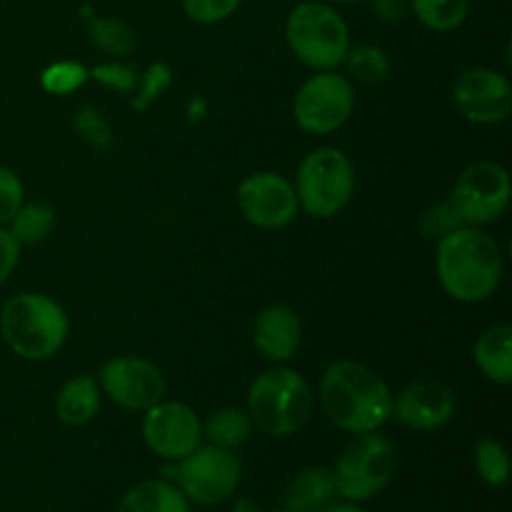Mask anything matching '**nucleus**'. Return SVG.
<instances>
[{
	"mask_svg": "<svg viewBox=\"0 0 512 512\" xmlns=\"http://www.w3.org/2000/svg\"><path fill=\"white\" fill-rule=\"evenodd\" d=\"M285 43L310 70H335L350 50V30L343 15L325 0H303L285 18Z\"/></svg>",
	"mask_w": 512,
	"mask_h": 512,
	"instance_id": "nucleus-5",
	"label": "nucleus"
},
{
	"mask_svg": "<svg viewBox=\"0 0 512 512\" xmlns=\"http://www.w3.org/2000/svg\"><path fill=\"white\" fill-rule=\"evenodd\" d=\"M370 8H373L375 18H378L380 23L388 25L403 23L410 15L408 0H370Z\"/></svg>",
	"mask_w": 512,
	"mask_h": 512,
	"instance_id": "nucleus-31",
	"label": "nucleus"
},
{
	"mask_svg": "<svg viewBox=\"0 0 512 512\" xmlns=\"http://www.w3.org/2000/svg\"><path fill=\"white\" fill-rule=\"evenodd\" d=\"M355 110V90L345 75L323 70L300 85L293 118L310 135H330L343 128Z\"/></svg>",
	"mask_w": 512,
	"mask_h": 512,
	"instance_id": "nucleus-10",
	"label": "nucleus"
},
{
	"mask_svg": "<svg viewBox=\"0 0 512 512\" xmlns=\"http://www.w3.org/2000/svg\"><path fill=\"white\" fill-rule=\"evenodd\" d=\"M510 195L512 183L508 170L493 160H478L458 175L448 203L458 215L460 225L485 228L508 210Z\"/></svg>",
	"mask_w": 512,
	"mask_h": 512,
	"instance_id": "nucleus-9",
	"label": "nucleus"
},
{
	"mask_svg": "<svg viewBox=\"0 0 512 512\" xmlns=\"http://www.w3.org/2000/svg\"><path fill=\"white\" fill-rule=\"evenodd\" d=\"M115 512H190V503L170 480H143L123 495Z\"/></svg>",
	"mask_w": 512,
	"mask_h": 512,
	"instance_id": "nucleus-20",
	"label": "nucleus"
},
{
	"mask_svg": "<svg viewBox=\"0 0 512 512\" xmlns=\"http://www.w3.org/2000/svg\"><path fill=\"white\" fill-rule=\"evenodd\" d=\"M455 415V395L435 380H415L393 398V418L418 433L445 428Z\"/></svg>",
	"mask_w": 512,
	"mask_h": 512,
	"instance_id": "nucleus-15",
	"label": "nucleus"
},
{
	"mask_svg": "<svg viewBox=\"0 0 512 512\" xmlns=\"http://www.w3.org/2000/svg\"><path fill=\"white\" fill-rule=\"evenodd\" d=\"M325 415L345 433H373L393 418V393L373 368L355 360H335L320 378Z\"/></svg>",
	"mask_w": 512,
	"mask_h": 512,
	"instance_id": "nucleus-1",
	"label": "nucleus"
},
{
	"mask_svg": "<svg viewBox=\"0 0 512 512\" xmlns=\"http://www.w3.org/2000/svg\"><path fill=\"white\" fill-rule=\"evenodd\" d=\"M165 480L188 498V503L218 505L233 498L240 483V463L230 450L200 445L183 460L163 470Z\"/></svg>",
	"mask_w": 512,
	"mask_h": 512,
	"instance_id": "nucleus-8",
	"label": "nucleus"
},
{
	"mask_svg": "<svg viewBox=\"0 0 512 512\" xmlns=\"http://www.w3.org/2000/svg\"><path fill=\"white\" fill-rule=\"evenodd\" d=\"M23 198L25 190L18 175L0 165V225H5L15 213H18L20 205L25 203Z\"/></svg>",
	"mask_w": 512,
	"mask_h": 512,
	"instance_id": "nucleus-28",
	"label": "nucleus"
},
{
	"mask_svg": "<svg viewBox=\"0 0 512 512\" xmlns=\"http://www.w3.org/2000/svg\"><path fill=\"white\" fill-rule=\"evenodd\" d=\"M85 80V70L78 63H55L53 68L45 70L43 85L50 93H70Z\"/></svg>",
	"mask_w": 512,
	"mask_h": 512,
	"instance_id": "nucleus-29",
	"label": "nucleus"
},
{
	"mask_svg": "<svg viewBox=\"0 0 512 512\" xmlns=\"http://www.w3.org/2000/svg\"><path fill=\"white\" fill-rule=\"evenodd\" d=\"M453 103L470 123H503L512 110V85L508 75L493 68L463 70L453 83Z\"/></svg>",
	"mask_w": 512,
	"mask_h": 512,
	"instance_id": "nucleus-14",
	"label": "nucleus"
},
{
	"mask_svg": "<svg viewBox=\"0 0 512 512\" xmlns=\"http://www.w3.org/2000/svg\"><path fill=\"white\" fill-rule=\"evenodd\" d=\"M20 260V243L10 235L8 228L0 225V285L13 275Z\"/></svg>",
	"mask_w": 512,
	"mask_h": 512,
	"instance_id": "nucleus-30",
	"label": "nucleus"
},
{
	"mask_svg": "<svg viewBox=\"0 0 512 512\" xmlns=\"http://www.w3.org/2000/svg\"><path fill=\"white\" fill-rule=\"evenodd\" d=\"M238 208L250 225L263 230L288 228L298 218V195L285 175L260 170L238 185Z\"/></svg>",
	"mask_w": 512,
	"mask_h": 512,
	"instance_id": "nucleus-11",
	"label": "nucleus"
},
{
	"mask_svg": "<svg viewBox=\"0 0 512 512\" xmlns=\"http://www.w3.org/2000/svg\"><path fill=\"white\" fill-rule=\"evenodd\" d=\"M143 440L158 458L178 463L203 443V423L190 405L160 400L145 410Z\"/></svg>",
	"mask_w": 512,
	"mask_h": 512,
	"instance_id": "nucleus-13",
	"label": "nucleus"
},
{
	"mask_svg": "<svg viewBox=\"0 0 512 512\" xmlns=\"http://www.w3.org/2000/svg\"><path fill=\"white\" fill-rule=\"evenodd\" d=\"M395 475V448L378 430L360 433L345 445L333 468L335 488L350 503L373 500L383 493Z\"/></svg>",
	"mask_w": 512,
	"mask_h": 512,
	"instance_id": "nucleus-7",
	"label": "nucleus"
},
{
	"mask_svg": "<svg viewBox=\"0 0 512 512\" xmlns=\"http://www.w3.org/2000/svg\"><path fill=\"white\" fill-rule=\"evenodd\" d=\"M100 388L115 405L145 413L165 398V378L158 365L140 355H118L100 370Z\"/></svg>",
	"mask_w": 512,
	"mask_h": 512,
	"instance_id": "nucleus-12",
	"label": "nucleus"
},
{
	"mask_svg": "<svg viewBox=\"0 0 512 512\" xmlns=\"http://www.w3.org/2000/svg\"><path fill=\"white\" fill-rule=\"evenodd\" d=\"M100 410V385L93 375H75L60 388L55 398V415L63 425H88Z\"/></svg>",
	"mask_w": 512,
	"mask_h": 512,
	"instance_id": "nucleus-18",
	"label": "nucleus"
},
{
	"mask_svg": "<svg viewBox=\"0 0 512 512\" xmlns=\"http://www.w3.org/2000/svg\"><path fill=\"white\" fill-rule=\"evenodd\" d=\"M240 5H243V0H183V13L193 23L218 25L233 18Z\"/></svg>",
	"mask_w": 512,
	"mask_h": 512,
	"instance_id": "nucleus-27",
	"label": "nucleus"
},
{
	"mask_svg": "<svg viewBox=\"0 0 512 512\" xmlns=\"http://www.w3.org/2000/svg\"><path fill=\"white\" fill-rule=\"evenodd\" d=\"M248 415L260 433L288 438L308 425L313 415V390L303 375L283 365L263 370L250 385Z\"/></svg>",
	"mask_w": 512,
	"mask_h": 512,
	"instance_id": "nucleus-4",
	"label": "nucleus"
},
{
	"mask_svg": "<svg viewBox=\"0 0 512 512\" xmlns=\"http://www.w3.org/2000/svg\"><path fill=\"white\" fill-rule=\"evenodd\" d=\"M10 235L18 240L20 245H35L43 243L50 235L55 225V213L50 205L45 203H23L18 213L8 220Z\"/></svg>",
	"mask_w": 512,
	"mask_h": 512,
	"instance_id": "nucleus-23",
	"label": "nucleus"
},
{
	"mask_svg": "<svg viewBox=\"0 0 512 512\" xmlns=\"http://www.w3.org/2000/svg\"><path fill=\"white\" fill-rule=\"evenodd\" d=\"M330 5H353V3H363V0H325Z\"/></svg>",
	"mask_w": 512,
	"mask_h": 512,
	"instance_id": "nucleus-34",
	"label": "nucleus"
},
{
	"mask_svg": "<svg viewBox=\"0 0 512 512\" xmlns=\"http://www.w3.org/2000/svg\"><path fill=\"white\" fill-rule=\"evenodd\" d=\"M298 205L318 220H328L348 208L355 193L353 160L338 148H318L308 153L295 175Z\"/></svg>",
	"mask_w": 512,
	"mask_h": 512,
	"instance_id": "nucleus-6",
	"label": "nucleus"
},
{
	"mask_svg": "<svg viewBox=\"0 0 512 512\" xmlns=\"http://www.w3.org/2000/svg\"><path fill=\"white\" fill-rule=\"evenodd\" d=\"M270 512H290V510H270Z\"/></svg>",
	"mask_w": 512,
	"mask_h": 512,
	"instance_id": "nucleus-35",
	"label": "nucleus"
},
{
	"mask_svg": "<svg viewBox=\"0 0 512 512\" xmlns=\"http://www.w3.org/2000/svg\"><path fill=\"white\" fill-rule=\"evenodd\" d=\"M68 315L43 293L13 295L0 310V335L23 360H48L68 338Z\"/></svg>",
	"mask_w": 512,
	"mask_h": 512,
	"instance_id": "nucleus-3",
	"label": "nucleus"
},
{
	"mask_svg": "<svg viewBox=\"0 0 512 512\" xmlns=\"http://www.w3.org/2000/svg\"><path fill=\"white\" fill-rule=\"evenodd\" d=\"M410 13L433 33H453L465 23L470 0H408Z\"/></svg>",
	"mask_w": 512,
	"mask_h": 512,
	"instance_id": "nucleus-22",
	"label": "nucleus"
},
{
	"mask_svg": "<svg viewBox=\"0 0 512 512\" xmlns=\"http://www.w3.org/2000/svg\"><path fill=\"white\" fill-rule=\"evenodd\" d=\"M435 270L445 293L458 303H483L503 280V253L483 228L450 230L435 248Z\"/></svg>",
	"mask_w": 512,
	"mask_h": 512,
	"instance_id": "nucleus-2",
	"label": "nucleus"
},
{
	"mask_svg": "<svg viewBox=\"0 0 512 512\" xmlns=\"http://www.w3.org/2000/svg\"><path fill=\"white\" fill-rule=\"evenodd\" d=\"M250 433H253V420H250L248 410L240 408L215 410L208 423L203 425V438H208V443L215 448L230 450V453L248 443Z\"/></svg>",
	"mask_w": 512,
	"mask_h": 512,
	"instance_id": "nucleus-21",
	"label": "nucleus"
},
{
	"mask_svg": "<svg viewBox=\"0 0 512 512\" xmlns=\"http://www.w3.org/2000/svg\"><path fill=\"white\" fill-rule=\"evenodd\" d=\"M475 468H478L480 478L493 488L508 483L510 458L505 445L495 438H480L475 445Z\"/></svg>",
	"mask_w": 512,
	"mask_h": 512,
	"instance_id": "nucleus-25",
	"label": "nucleus"
},
{
	"mask_svg": "<svg viewBox=\"0 0 512 512\" xmlns=\"http://www.w3.org/2000/svg\"><path fill=\"white\" fill-rule=\"evenodd\" d=\"M90 40L98 45L100 50L110 55H128L133 53L138 38H135L133 28L115 18H93L90 20Z\"/></svg>",
	"mask_w": 512,
	"mask_h": 512,
	"instance_id": "nucleus-26",
	"label": "nucleus"
},
{
	"mask_svg": "<svg viewBox=\"0 0 512 512\" xmlns=\"http://www.w3.org/2000/svg\"><path fill=\"white\" fill-rule=\"evenodd\" d=\"M93 78L100 80V83H105V85H113V88H118V90L133 88V83H135L133 70L123 68V65H113V63L95 68Z\"/></svg>",
	"mask_w": 512,
	"mask_h": 512,
	"instance_id": "nucleus-32",
	"label": "nucleus"
},
{
	"mask_svg": "<svg viewBox=\"0 0 512 512\" xmlns=\"http://www.w3.org/2000/svg\"><path fill=\"white\" fill-rule=\"evenodd\" d=\"M473 360L480 373L498 385L512 383V328L493 325L485 330L473 348Z\"/></svg>",
	"mask_w": 512,
	"mask_h": 512,
	"instance_id": "nucleus-19",
	"label": "nucleus"
},
{
	"mask_svg": "<svg viewBox=\"0 0 512 512\" xmlns=\"http://www.w3.org/2000/svg\"><path fill=\"white\" fill-rule=\"evenodd\" d=\"M338 498L335 488L333 470L320 468H303L293 475L283 493V505L290 512H325Z\"/></svg>",
	"mask_w": 512,
	"mask_h": 512,
	"instance_id": "nucleus-17",
	"label": "nucleus"
},
{
	"mask_svg": "<svg viewBox=\"0 0 512 512\" xmlns=\"http://www.w3.org/2000/svg\"><path fill=\"white\" fill-rule=\"evenodd\" d=\"M303 325L290 305L275 303L260 310L253 320V345L270 363H288L298 355Z\"/></svg>",
	"mask_w": 512,
	"mask_h": 512,
	"instance_id": "nucleus-16",
	"label": "nucleus"
},
{
	"mask_svg": "<svg viewBox=\"0 0 512 512\" xmlns=\"http://www.w3.org/2000/svg\"><path fill=\"white\" fill-rule=\"evenodd\" d=\"M325 512H365L360 508L358 503H350V500H345V503H333Z\"/></svg>",
	"mask_w": 512,
	"mask_h": 512,
	"instance_id": "nucleus-33",
	"label": "nucleus"
},
{
	"mask_svg": "<svg viewBox=\"0 0 512 512\" xmlns=\"http://www.w3.org/2000/svg\"><path fill=\"white\" fill-rule=\"evenodd\" d=\"M345 63H348L350 75L360 83H383L390 73V58L380 45L373 43H363V45H355V48L348 50L345 55Z\"/></svg>",
	"mask_w": 512,
	"mask_h": 512,
	"instance_id": "nucleus-24",
	"label": "nucleus"
}]
</instances>
